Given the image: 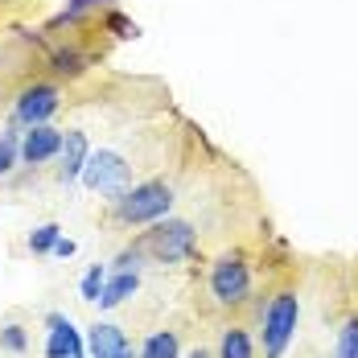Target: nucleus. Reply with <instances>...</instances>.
Wrapping results in <instances>:
<instances>
[{
	"instance_id": "1",
	"label": "nucleus",
	"mask_w": 358,
	"mask_h": 358,
	"mask_svg": "<svg viewBox=\"0 0 358 358\" xmlns=\"http://www.w3.org/2000/svg\"><path fill=\"white\" fill-rule=\"evenodd\" d=\"M111 202H115V218L124 227H144V222H157V218H165L173 210V185H165V181H141V185L115 194Z\"/></svg>"
},
{
	"instance_id": "2",
	"label": "nucleus",
	"mask_w": 358,
	"mask_h": 358,
	"mask_svg": "<svg viewBox=\"0 0 358 358\" xmlns=\"http://www.w3.org/2000/svg\"><path fill=\"white\" fill-rule=\"evenodd\" d=\"M296 322H301V301L296 292H276L264 309V358H285L288 342L296 334Z\"/></svg>"
},
{
	"instance_id": "3",
	"label": "nucleus",
	"mask_w": 358,
	"mask_h": 358,
	"mask_svg": "<svg viewBox=\"0 0 358 358\" xmlns=\"http://www.w3.org/2000/svg\"><path fill=\"white\" fill-rule=\"evenodd\" d=\"M194 248H198V235L181 218H169V222L157 218V227L141 239V251H148L157 264H181L185 255H194Z\"/></svg>"
},
{
	"instance_id": "4",
	"label": "nucleus",
	"mask_w": 358,
	"mask_h": 358,
	"mask_svg": "<svg viewBox=\"0 0 358 358\" xmlns=\"http://www.w3.org/2000/svg\"><path fill=\"white\" fill-rule=\"evenodd\" d=\"M128 178H132V165H128L115 148L91 152L87 165H83V173H78V181H83L91 194H111V198L128 189Z\"/></svg>"
},
{
	"instance_id": "5",
	"label": "nucleus",
	"mask_w": 358,
	"mask_h": 358,
	"mask_svg": "<svg viewBox=\"0 0 358 358\" xmlns=\"http://www.w3.org/2000/svg\"><path fill=\"white\" fill-rule=\"evenodd\" d=\"M210 292L218 305H243L251 296V268L243 255H222L210 264Z\"/></svg>"
},
{
	"instance_id": "6",
	"label": "nucleus",
	"mask_w": 358,
	"mask_h": 358,
	"mask_svg": "<svg viewBox=\"0 0 358 358\" xmlns=\"http://www.w3.org/2000/svg\"><path fill=\"white\" fill-rule=\"evenodd\" d=\"M58 108H62L58 87H54V83H34V87L21 91V99H17V108H13V120L25 124V128H34V124H45Z\"/></svg>"
},
{
	"instance_id": "7",
	"label": "nucleus",
	"mask_w": 358,
	"mask_h": 358,
	"mask_svg": "<svg viewBox=\"0 0 358 358\" xmlns=\"http://www.w3.org/2000/svg\"><path fill=\"white\" fill-rule=\"evenodd\" d=\"M45 329V358H87V342L66 313H50Z\"/></svg>"
},
{
	"instance_id": "8",
	"label": "nucleus",
	"mask_w": 358,
	"mask_h": 358,
	"mask_svg": "<svg viewBox=\"0 0 358 358\" xmlns=\"http://www.w3.org/2000/svg\"><path fill=\"white\" fill-rule=\"evenodd\" d=\"M87 358H141V350H132L120 325L95 322L87 329Z\"/></svg>"
},
{
	"instance_id": "9",
	"label": "nucleus",
	"mask_w": 358,
	"mask_h": 358,
	"mask_svg": "<svg viewBox=\"0 0 358 358\" xmlns=\"http://www.w3.org/2000/svg\"><path fill=\"white\" fill-rule=\"evenodd\" d=\"M58 148H62V132L50 128V124H34L29 132H21V161H25V165H45V161H54Z\"/></svg>"
},
{
	"instance_id": "10",
	"label": "nucleus",
	"mask_w": 358,
	"mask_h": 358,
	"mask_svg": "<svg viewBox=\"0 0 358 358\" xmlns=\"http://www.w3.org/2000/svg\"><path fill=\"white\" fill-rule=\"evenodd\" d=\"M87 157H91V141H87V132H78V128H71V132H62V148H58V181L62 185H71V181H78V173H83V165H87Z\"/></svg>"
},
{
	"instance_id": "11",
	"label": "nucleus",
	"mask_w": 358,
	"mask_h": 358,
	"mask_svg": "<svg viewBox=\"0 0 358 358\" xmlns=\"http://www.w3.org/2000/svg\"><path fill=\"white\" fill-rule=\"evenodd\" d=\"M141 288V276H136V268H115L108 272V280H103V292H99V309H115V305H124L132 292Z\"/></svg>"
},
{
	"instance_id": "12",
	"label": "nucleus",
	"mask_w": 358,
	"mask_h": 358,
	"mask_svg": "<svg viewBox=\"0 0 358 358\" xmlns=\"http://www.w3.org/2000/svg\"><path fill=\"white\" fill-rule=\"evenodd\" d=\"M218 358H255L251 334L243 329V325H231V329H222V338H218Z\"/></svg>"
},
{
	"instance_id": "13",
	"label": "nucleus",
	"mask_w": 358,
	"mask_h": 358,
	"mask_svg": "<svg viewBox=\"0 0 358 358\" xmlns=\"http://www.w3.org/2000/svg\"><path fill=\"white\" fill-rule=\"evenodd\" d=\"M141 358H181V342L173 329H157V334H148L141 346Z\"/></svg>"
},
{
	"instance_id": "14",
	"label": "nucleus",
	"mask_w": 358,
	"mask_h": 358,
	"mask_svg": "<svg viewBox=\"0 0 358 358\" xmlns=\"http://www.w3.org/2000/svg\"><path fill=\"white\" fill-rule=\"evenodd\" d=\"M17 157H21V132H17V124H8V128L0 132V178L13 173Z\"/></svg>"
},
{
	"instance_id": "15",
	"label": "nucleus",
	"mask_w": 358,
	"mask_h": 358,
	"mask_svg": "<svg viewBox=\"0 0 358 358\" xmlns=\"http://www.w3.org/2000/svg\"><path fill=\"white\" fill-rule=\"evenodd\" d=\"M58 239H62V227H58V222H41V227L29 231V251H34V255H50Z\"/></svg>"
},
{
	"instance_id": "16",
	"label": "nucleus",
	"mask_w": 358,
	"mask_h": 358,
	"mask_svg": "<svg viewBox=\"0 0 358 358\" xmlns=\"http://www.w3.org/2000/svg\"><path fill=\"white\" fill-rule=\"evenodd\" d=\"M50 66H54V74L78 78V74L87 71V58H83L78 50H54V54H50Z\"/></svg>"
},
{
	"instance_id": "17",
	"label": "nucleus",
	"mask_w": 358,
	"mask_h": 358,
	"mask_svg": "<svg viewBox=\"0 0 358 358\" xmlns=\"http://www.w3.org/2000/svg\"><path fill=\"white\" fill-rule=\"evenodd\" d=\"M103 280H108V268L103 264H91L87 272H83V285H78V292H83V301H99V292H103Z\"/></svg>"
},
{
	"instance_id": "18",
	"label": "nucleus",
	"mask_w": 358,
	"mask_h": 358,
	"mask_svg": "<svg viewBox=\"0 0 358 358\" xmlns=\"http://www.w3.org/2000/svg\"><path fill=\"white\" fill-rule=\"evenodd\" d=\"M25 346H29L25 325H17V322L0 325V350H8V355H25Z\"/></svg>"
},
{
	"instance_id": "19",
	"label": "nucleus",
	"mask_w": 358,
	"mask_h": 358,
	"mask_svg": "<svg viewBox=\"0 0 358 358\" xmlns=\"http://www.w3.org/2000/svg\"><path fill=\"white\" fill-rule=\"evenodd\" d=\"M334 358H358V317L338 329V346H334Z\"/></svg>"
},
{
	"instance_id": "20",
	"label": "nucleus",
	"mask_w": 358,
	"mask_h": 358,
	"mask_svg": "<svg viewBox=\"0 0 358 358\" xmlns=\"http://www.w3.org/2000/svg\"><path fill=\"white\" fill-rule=\"evenodd\" d=\"M103 25H108V34L124 37V41H128V37H141V29H136V21H128V17H124V13H115V8H111L108 17H103Z\"/></svg>"
},
{
	"instance_id": "21",
	"label": "nucleus",
	"mask_w": 358,
	"mask_h": 358,
	"mask_svg": "<svg viewBox=\"0 0 358 358\" xmlns=\"http://www.w3.org/2000/svg\"><path fill=\"white\" fill-rule=\"evenodd\" d=\"M103 0H66V13H62V21H78V17H87V13H95Z\"/></svg>"
},
{
	"instance_id": "22",
	"label": "nucleus",
	"mask_w": 358,
	"mask_h": 358,
	"mask_svg": "<svg viewBox=\"0 0 358 358\" xmlns=\"http://www.w3.org/2000/svg\"><path fill=\"white\" fill-rule=\"evenodd\" d=\"M50 255H58V259H71V255H74V239H58Z\"/></svg>"
},
{
	"instance_id": "23",
	"label": "nucleus",
	"mask_w": 358,
	"mask_h": 358,
	"mask_svg": "<svg viewBox=\"0 0 358 358\" xmlns=\"http://www.w3.org/2000/svg\"><path fill=\"white\" fill-rule=\"evenodd\" d=\"M189 358H210V355H206V350H194V355H189Z\"/></svg>"
}]
</instances>
